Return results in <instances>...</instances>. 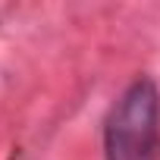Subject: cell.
Listing matches in <instances>:
<instances>
[{
	"label": "cell",
	"instance_id": "1",
	"mask_svg": "<svg viewBox=\"0 0 160 160\" xmlns=\"http://www.w3.org/2000/svg\"><path fill=\"white\" fill-rule=\"evenodd\" d=\"M104 157L160 160V91L151 78H135L113 104L104 126Z\"/></svg>",
	"mask_w": 160,
	"mask_h": 160
}]
</instances>
